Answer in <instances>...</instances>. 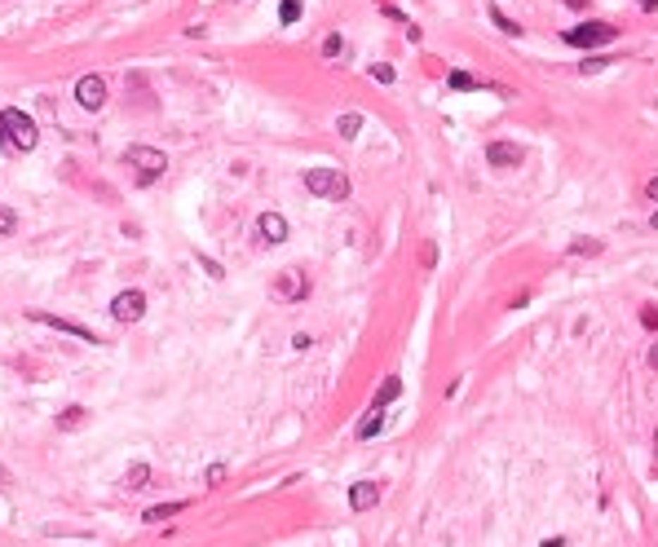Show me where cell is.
<instances>
[{
  "label": "cell",
  "instance_id": "obj_1",
  "mask_svg": "<svg viewBox=\"0 0 658 547\" xmlns=\"http://www.w3.org/2000/svg\"><path fill=\"white\" fill-rule=\"evenodd\" d=\"M0 132H5V146H9V151H36V142H40L36 120H31V115H23L18 106L0 111Z\"/></svg>",
  "mask_w": 658,
  "mask_h": 547
},
{
  "label": "cell",
  "instance_id": "obj_2",
  "mask_svg": "<svg viewBox=\"0 0 658 547\" xmlns=\"http://www.w3.org/2000/svg\"><path fill=\"white\" fill-rule=\"evenodd\" d=\"M124 163H128V168H137V181H142V186L159 181L163 168H168L163 151H155V146H128V151H124Z\"/></svg>",
  "mask_w": 658,
  "mask_h": 547
},
{
  "label": "cell",
  "instance_id": "obj_3",
  "mask_svg": "<svg viewBox=\"0 0 658 547\" xmlns=\"http://www.w3.org/2000/svg\"><path fill=\"white\" fill-rule=\"evenodd\" d=\"M305 190L318 194V199H336V203H340V199L349 194V181H344L336 168H309L305 172Z\"/></svg>",
  "mask_w": 658,
  "mask_h": 547
},
{
  "label": "cell",
  "instance_id": "obj_4",
  "mask_svg": "<svg viewBox=\"0 0 658 547\" xmlns=\"http://www.w3.org/2000/svg\"><path fill=\"white\" fill-rule=\"evenodd\" d=\"M610 40H614L610 23H583V27L566 31V44H574V49H597V44H610Z\"/></svg>",
  "mask_w": 658,
  "mask_h": 547
},
{
  "label": "cell",
  "instance_id": "obj_5",
  "mask_svg": "<svg viewBox=\"0 0 658 547\" xmlns=\"http://www.w3.org/2000/svg\"><path fill=\"white\" fill-rule=\"evenodd\" d=\"M31 322H40V327H54V331H67V336L85 340V344H102V336H97V331L80 327V322H71V318H58V313H44V309H31Z\"/></svg>",
  "mask_w": 658,
  "mask_h": 547
},
{
  "label": "cell",
  "instance_id": "obj_6",
  "mask_svg": "<svg viewBox=\"0 0 658 547\" xmlns=\"http://www.w3.org/2000/svg\"><path fill=\"white\" fill-rule=\"evenodd\" d=\"M270 291H274V301H287V305H292V301H305L309 278H305L301 270H283V274L274 278V287H270Z\"/></svg>",
  "mask_w": 658,
  "mask_h": 547
},
{
  "label": "cell",
  "instance_id": "obj_7",
  "mask_svg": "<svg viewBox=\"0 0 658 547\" xmlns=\"http://www.w3.org/2000/svg\"><path fill=\"white\" fill-rule=\"evenodd\" d=\"M75 102L85 106V111H102V102H106V80H102V75H80V80H75Z\"/></svg>",
  "mask_w": 658,
  "mask_h": 547
},
{
  "label": "cell",
  "instance_id": "obj_8",
  "mask_svg": "<svg viewBox=\"0 0 658 547\" xmlns=\"http://www.w3.org/2000/svg\"><path fill=\"white\" fill-rule=\"evenodd\" d=\"M142 313H146V296L142 291H120L111 301V318L115 322H137Z\"/></svg>",
  "mask_w": 658,
  "mask_h": 547
},
{
  "label": "cell",
  "instance_id": "obj_9",
  "mask_svg": "<svg viewBox=\"0 0 658 547\" xmlns=\"http://www.w3.org/2000/svg\"><path fill=\"white\" fill-rule=\"evenodd\" d=\"M486 159L495 163V168H517V163L526 159V151H521L517 142H490L486 146Z\"/></svg>",
  "mask_w": 658,
  "mask_h": 547
},
{
  "label": "cell",
  "instance_id": "obj_10",
  "mask_svg": "<svg viewBox=\"0 0 658 547\" xmlns=\"http://www.w3.org/2000/svg\"><path fill=\"white\" fill-rule=\"evenodd\" d=\"M256 234H261V243H283L287 239V221L278 217V212H261L256 217Z\"/></svg>",
  "mask_w": 658,
  "mask_h": 547
},
{
  "label": "cell",
  "instance_id": "obj_11",
  "mask_svg": "<svg viewBox=\"0 0 658 547\" xmlns=\"http://www.w3.org/2000/svg\"><path fill=\"white\" fill-rule=\"evenodd\" d=\"M375 503H380V486H375V482H358L349 490V508L354 512H371Z\"/></svg>",
  "mask_w": 658,
  "mask_h": 547
},
{
  "label": "cell",
  "instance_id": "obj_12",
  "mask_svg": "<svg viewBox=\"0 0 658 547\" xmlns=\"http://www.w3.org/2000/svg\"><path fill=\"white\" fill-rule=\"evenodd\" d=\"M120 486H124L128 494H137V490H146V486H151V468H146V463H133V468L124 472V482H120Z\"/></svg>",
  "mask_w": 658,
  "mask_h": 547
},
{
  "label": "cell",
  "instance_id": "obj_13",
  "mask_svg": "<svg viewBox=\"0 0 658 547\" xmlns=\"http://www.w3.org/2000/svg\"><path fill=\"white\" fill-rule=\"evenodd\" d=\"M380 428H385V406H371V415H367L363 424H358V437L367 441V437H375V433H380Z\"/></svg>",
  "mask_w": 658,
  "mask_h": 547
},
{
  "label": "cell",
  "instance_id": "obj_14",
  "mask_svg": "<svg viewBox=\"0 0 658 547\" xmlns=\"http://www.w3.org/2000/svg\"><path fill=\"white\" fill-rule=\"evenodd\" d=\"M177 512H186V503H159V508H146V512H142V521H151V525H159V521H168V517H177Z\"/></svg>",
  "mask_w": 658,
  "mask_h": 547
},
{
  "label": "cell",
  "instance_id": "obj_15",
  "mask_svg": "<svg viewBox=\"0 0 658 547\" xmlns=\"http://www.w3.org/2000/svg\"><path fill=\"white\" fill-rule=\"evenodd\" d=\"M398 393H402V379H398V375H389L385 384H380V393H375V406H389Z\"/></svg>",
  "mask_w": 658,
  "mask_h": 547
},
{
  "label": "cell",
  "instance_id": "obj_16",
  "mask_svg": "<svg viewBox=\"0 0 658 547\" xmlns=\"http://www.w3.org/2000/svg\"><path fill=\"white\" fill-rule=\"evenodd\" d=\"M358 128H363V115H354V111L336 120V132H340V137H358Z\"/></svg>",
  "mask_w": 658,
  "mask_h": 547
},
{
  "label": "cell",
  "instance_id": "obj_17",
  "mask_svg": "<svg viewBox=\"0 0 658 547\" xmlns=\"http://www.w3.org/2000/svg\"><path fill=\"white\" fill-rule=\"evenodd\" d=\"M85 415H89L85 406H67V410L58 415V428H80V424H85Z\"/></svg>",
  "mask_w": 658,
  "mask_h": 547
},
{
  "label": "cell",
  "instance_id": "obj_18",
  "mask_svg": "<svg viewBox=\"0 0 658 547\" xmlns=\"http://www.w3.org/2000/svg\"><path fill=\"white\" fill-rule=\"evenodd\" d=\"M447 84H451L455 93H468V89H482V84H477V80H473L468 71H451V75H447Z\"/></svg>",
  "mask_w": 658,
  "mask_h": 547
},
{
  "label": "cell",
  "instance_id": "obj_19",
  "mask_svg": "<svg viewBox=\"0 0 658 547\" xmlns=\"http://www.w3.org/2000/svg\"><path fill=\"white\" fill-rule=\"evenodd\" d=\"M601 247H605L601 239H579V243H570V252H574V256H597Z\"/></svg>",
  "mask_w": 658,
  "mask_h": 547
},
{
  "label": "cell",
  "instance_id": "obj_20",
  "mask_svg": "<svg viewBox=\"0 0 658 547\" xmlns=\"http://www.w3.org/2000/svg\"><path fill=\"white\" fill-rule=\"evenodd\" d=\"M490 18H495V27L504 31V36H521V27H517L513 18H504V13H499V9H490Z\"/></svg>",
  "mask_w": 658,
  "mask_h": 547
},
{
  "label": "cell",
  "instance_id": "obj_21",
  "mask_svg": "<svg viewBox=\"0 0 658 547\" xmlns=\"http://www.w3.org/2000/svg\"><path fill=\"white\" fill-rule=\"evenodd\" d=\"M18 230V212L13 208H0V234H13Z\"/></svg>",
  "mask_w": 658,
  "mask_h": 547
},
{
  "label": "cell",
  "instance_id": "obj_22",
  "mask_svg": "<svg viewBox=\"0 0 658 547\" xmlns=\"http://www.w3.org/2000/svg\"><path fill=\"white\" fill-rule=\"evenodd\" d=\"M340 54H344V40H340L336 31H332V36L323 40V58H340Z\"/></svg>",
  "mask_w": 658,
  "mask_h": 547
},
{
  "label": "cell",
  "instance_id": "obj_23",
  "mask_svg": "<svg viewBox=\"0 0 658 547\" xmlns=\"http://www.w3.org/2000/svg\"><path fill=\"white\" fill-rule=\"evenodd\" d=\"M278 18H283V23H296V18H301V0H283V5H278Z\"/></svg>",
  "mask_w": 658,
  "mask_h": 547
},
{
  "label": "cell",
  "instance_id": "obj_24",
  "mask_svg": "<svg viewBox=\"0 0 658 547\" xmlns=\"http://www.w3.org/2000/svg\"><path fill=\"white\" fill-rule=\"evenodd\" d=\"M371 80H380V84H393V66H389V62H371Z\"/></svg>",
  "mask_w": 658,
  "mask_h": 547
},
{
  "label": "cell",
  "instance_id": "obj_25",
  "mask_svg": "<svg viewBox=\"0 0 658 547\" xmlns=\"http://www.w3.org/2000/svg\"><path fill=\"white\" fill-rule=\"evenodd\" d=\"M420 265H424V270H433V265H437V247H433V243H424V252H420Z\"/></svg>",
  "mask_w": 658,
  "mask_h": 547
},
{
  "label": "cell",
  "instance_id": "obj_26",
  "mask_svg": "<svg viewBox=\"0 0 658 547\" xmlns=\"http://www.w3.org/2000/svg\"><path fill=\"white\" fill-rule=\"evenodd\" d=\"M204 482H208V486H221V482H225V468H221V463H212V468H208V477H204Z\"/></svg>",
  "mask_w": 658,
  "mask_h": 547
},
{
  "label": "cell",
  "instance_id": "obj_27",
  "mask_svg": "<svg viewBox=\"0 0 658 547\" xmlns=\"http://www.w3.org/2000/svg\"><path fill=\"white\" fill-rule=\"evenodd\" d=\"M640 322H645L650 331H658V309H654V305H650V309H640Z\"/></svg>",
  "mask_w": 658,
  "mask_h": 547
},
{
  "label": "cell",
  "instance_id": "obj_28",
  "mask_svg": "<svg viewBox=\"0 0 658 547\" xmlns=\"http://www.w3.org/2000/svg\"><path fill=\"white\" fill-rule=\"evenodd\" d=\"M645 194H650L654 203H658V177H650V181H645Z\"/></svg>",
  "mask_w": 658,
  "mask_h": 547
},
{
  "label": "cell",
  "instance_id": "obj_29",
  "mask_svg": "<svg viewBox=\"0 0 658 547\" xmlns=\"http://www.w3.org/2000/svg\"><path fill=\"white\" fill-rule=\"evenodd\" d=\"M654 477H658V428H654Z\"/></svg>",
  "mask_w": 658,
  "mask_h": 547
},
{
  "label": "cell",
  "instance_id": "obj_30",
  "mask_svg": "<svg viewBox=\"0 0 658 547\" xmlns=\"http://www.w3.org/2000/svg\"><path fill=\"white\" fill-rule=\"evenodd\" d=\"M650 367L658 371V344H654V349H650Z\"/></svg>",
  "mask_w": 658,
  "mask_h": 547
},
{
  "label": "cell",
  "instance_id": "obj_31",
  "mask_svg": "<svg viewBox=\"0 0 658 547\" xmlns=\"http://www.w3.org/2000/svg\"><path fill=\"white\" fill-rule=\"evenodd\" d=\"M566 5H570V9H583V5H588V0H566Z\"/></svg>",
  "mask_w": 658,
  "mask_h": 547
},
{
  "label": "cell",
  "instance_id": "obj_32",
  "mask_svg": "<svg viewBox=\"0 0 658 547\" xmlns=\"http://www.w3.org/2000/svg\"><path fill=\"white\" fill-rule=\"evenodd\" d=\"M640 5H645V9H658V0H640Z\"/></svg>",
  "mask_w": 658,
  "mask_h": 547
},
{
  "label": "cell",
  "instance_id": "obj_33",
  "mask_svg": "<svg viewBox=\"0 0 658 547\" xmlns=\"http://www.w3.org/2000/svg\"><path fill=\"white\" fill-rule=\"evenodd\" d=\"M650 225H654V230H658V212H654V221H650Z\"/></svg>",
  "mask_w": 658,
  "mask_h": 547
}]
</instances>
